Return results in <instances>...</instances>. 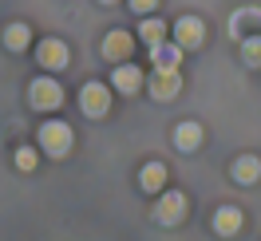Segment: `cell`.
<instances>
[{
	"label": "cell",
	"mask_w": 261,
	"mask_h": 241,
	"mask_svg": "<svg viewBox=\"0 0 261 241\" xmlns=\"http://www.w3.org/2000/svg\"><path fill=\"white\" fill-rule=\"evenodd\" d=\"M40 146H44L48 154H56V158L67 154V150H71V127H67V123H56V119L44 123V127H40Z\"/></svg>",
	"instance_id": "6da1fadb"
},
{
	"label": "cell",
	"mask_w": 261,
	"mask_h": 241,
	"mask_svg": "<svg viewBox=\"0 0 261 241\" xmlns=\"http://www.w3.org/2000/svg\"><path fill=\"white\" fill-rule=\"evenodd\" d=\"M80 107H83V115L103 119V115H107V107H111V91H107L103 83H87V87L80 91Z\"/></svg>",
	"instance_id": "7a4b0ae2"
},
{
	"label": "cell",
	"mask_w": 261,
	"mask_h": 241,
	"mask_svg": "<svg viewBox=\"0 0 261 241\" xmlns=\"http://www.w3.org/2000/svg\"><path fill=\"white\" fill-rule=\"evenodd\" d=\"M64 103V87L56 79H36L32 83V107L36 111H56Z\"/></svg>",
	"instance_id": "3957f363"
},
{
	"label": "cell",
	"mask_w": 261,
	"mask_h": 241,
	"mask_svg": "<svg viewBox=\"0 0 261 241\" xmlns=\"http://www.w3.org/2000/svg\"><path fill=\"white\" fill-rule=\"evenodd\" d=\"M202 40H206V24L198 16H182L178 24H174V44H178L182 51L186 48H202Z\"/></svg>",
	"instance_id": "277c9868"
},
{
	"label": "cell",
	"mask_w": 261,
	"mask_h": 241,
	"mask_svg": "<svg viewBox=\"0 0 261 241\" xmlns=\"http://www.w3.org/2000/svg\"><path fill=\"white\" fill-rule=\"evenodd\" d=\"M182 213H186V194H178V190H166L159 198V206H154V218L163 225H178Z\"/></svg>",
	"instance_id": "5b68a950"
},
{
	"label": "cell",
	"mask_w": 261,
	"mask_h": 241,
	"mask_svg": "<svg viewBox=\"0 0 261 241\" xmlns=\"http://www.w3.org/2000/svg\"><path fill=\"white\" fill-rule=\"evenodd\" d=\"M178 91H182V75H178V71H159V67H154L150 95H154V99H174Z\"/></svg>",
	"instance_id": "8992f818"
},
{
	"label": "cell",
	"mask_w": 261,
	"mask_h": 241,
	"mask_svg": "<svg viewBox=\"0 0 261 241\" xmlns=\"http://www.w3.org/2000/svg\"><path fill=\"white\" fill-rule=\"evenodd\" d=\"M150 64L159 67V71H178L182 48L178 44H150Z\"/></svg>",
	"instance_id": "52a82bcc"
},
{
	"label": "cell",
	"mask_w": 261,
	"mask_h": 241,
	"mask_svg": "<svg viewBox=\"0 0 261 241\" xmlns=\"http://www.w3.org/2000/svg\"><path fill=\"white\" fill-rule=\"evenodd\" d=\"M40 64L51 67V71H60L67 64V44L64 40H40Z\"/></svg>",
	"instance_id": "ba28073f"
},
{
	"label": "cell",
	"mask_w": 261,
	"mask_h": 241,
	"mask_svg": "<svg viewBox=\"0 0 261 241\" xmlns=\"http://www.w3.org/2000/svg\"><path fill=\"white\" fill-rule=\"evenodd\" d=\"M130 48H135V36L115 28V32H107V40H103V60H123Z\"/></svg>",
	"instance_id": "9c48e42d"
},
{
	"label": "cell",
	"mask_w": 261,
	"mask_h": 241,
	"mask_svg": "<svg viewBox=\"0 0 261 241\" xmlns=\"http://www.w3.org/2000/svg\"><path fill=\"white\" fill-rule=\"evenodd\" d=\"M214 229H218L222 237H233V233L242 229V209L238 206H222L218 213H214Z\"/></svg>",
	"instance_id": "30bf717a"
},
{
	"label": "cell",
	"mask_w": 261,
	"mask_h": 241,
	"mask_svg": "<svg viewBox=\"0 0 261 241\" xmlns=\"http://www.w3.org/2000/svg\"><path fill=\"white\" fill-rule=\"evenodd\" d=\"M202 135H206V130L198 127V123H178V130H174V146L190 154V150H198V146H202Z\"/></svg>",
	"instance_id": "8fae6325"
},
{
	"label": "cell",
	"mask_w": 261,
	"mask_h": 241,
	"mask_svg": "<svg viewBox=\"0 0 261 241\" xmlns=\"http://www.w3.org/2000/svg\"><path fill=\"white\" fill-rule=\"evenodd\" d=\"M139 186H143L147 194H159L166 186V166H163V162H147L143 174H139Z\"/></svg>",
	"instance_id": "7c38bea8"
},
{
	"label": "cell",
	"mask_w": 261,
	"mask_h": 241,
	"mask_svg": "<svg viewBox=\"0 0 261 241\" xmlns=\"http://www.w3.org/2000/svg\"><path fill=\"white\" fill-rule=\"evenodd\" d=\"M115 87H119V91H123V95H135V91H139V87H143V71H139V67H115Z\"/></svg>",
	"instance_id": "4fadbf2b"
},
{
	"label": "cell",
	"mask_w": 261,
	"mask_h": 241,
	"mask_svg": "<svg viewBox=\"0 0 261 241\" xmlns=\"http://www.w3.org/2000/svg\"><path fill=\"white\" fill-rule=\"evenodd\" d=\"M233 178L242 182V186H253L261 178V158H253V154H242V158L233 162Z\"/></svg>",
	"instance_id": "5bb4252c"
},
{
	"label": "cell",
	"mask_w": 261,
	"mask_h": 241,
	"mask_svg": "<svg viewBox=\"0 0 261 241\" xmlns=\"http://www.w3.org/2000/svg\"><path fill=\"white\" fill-rule=\"evenodd\" d=\"M28 40H32L28 24H8V28H4V44H8L12 51H24V48H28Z\"/></svg>",
	"instance_id": "9a60e30c"
},
{
	"label": "cell",
	"mask_w": 261,
	"mask_h": 241,
	"mask_svg": "<svg viewBox=\"0 0 261 241\" xmlns=\"http://www.w3.org/2000/svg\"><path fill=\"white\" fill-rule=\"evenodd\" d=\"M242 60L249 67H261V36H245L242 40Z\"/></svg>",
	"instance_id": "2e32d148"
},
{
	"label": "cell",
	"mask_w": 261,
	"mask_h": 241,
	"mask_svg": "<svg viewBox=\"0 0 261 241\" xmlns=\"http://www.w3.org/2000/svg\"><path fill=\"white\" fill-rule=\"evenodd\" d=\"M163 36H166L163 20H147V24L139 28V40H147V44H163Z\"/></svg>",
	"instance_id": "e0dca14e"
},
{
	"label": "cell",
	"mask_w": 261,
	"mask_h": 241,
	"mask_svg": "<svg viewBox=\"0 0 261 241\" xmlns=\"http://www.w3.org/2000/svg\"><path fill=\"white\" fill-rule=\"evenodd\" d=\"M16 166L20 170H36V150L32 146H20L16 150Z\"/></svg>",
	"instance_id": "ac0fdd59"
},
{
	"label": "cell",
	"mask_w": 261,
	"mask_h": 241,
	"mask_svg": "<svg viewBox=\"0 0 261 241\" xmlns=\"http://www.w3.org/2000/svg\"><path fill=\"white\" fill-rule=\"evenodd\" d=\"M154 4H159V0H130V8H135V12H150Z\"/></svg>",
	"instance_id": "d6986e66"
},
{
	"label": "cell",
	"mask_w": 261,
	"mask_h": 241,
	"mask_svg": "<svg viewBox=\"0 0 261 241\" xmlns=\"http://www.w3.org/2000/svg\"><path fill=\"white\" fill-rule=\"evenodd\" d=\"M103 4H115V0H103Z\"/></svg>",
	"instance_id": "ffe728a7"
}]
</instances>
